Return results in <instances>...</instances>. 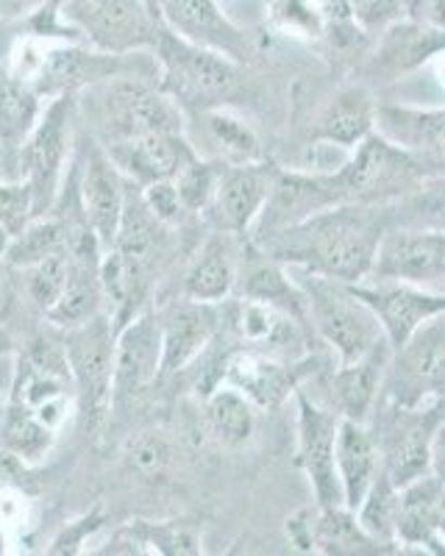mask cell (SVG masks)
I'll list each match as a JSON object with an SVG mask.
<instances>
[{"label":"cell","mask_w":445,"mask_h":556,"mask_svg":"<svg viewBox=\"0 0 445 556\" xmlns=\"http://www.w3.org/2000/svg\"><path fill=\"white\" fill-rule=\"evenodd\" d=\"M223 165H226V162H209V159L195 156L178 170L176 178H173L178 198H181V203H185V208L190 215H206V208L215 201Z\"/></svg>","instance_id":"40"},{"label":"cell","mask_w":445,"mask_h":556,"mask_svg":"<svg viewBox=\"0 0 445 556\" xmlns=\"http://www.w3.org/2000/svg\"><path fill=\"white\" fill-rule=\"evenodd\" d=\"M445 399V312L390 351L382 401L420 406Z\"/></svg>","instance_id":"9"},{"label":"cell","mask_w":445,"mask_h":556,"mask_svg":"<svg viewBox=\"0 0 445 556\" xmlns=\"http://www.w3.org/2000/svg\"><path fill=\"white\" fill-rule=\"evenodd\" d=\"M42 101L31 84L14 76L7 62H0V156L9 165L17 167V153L37 126Z\"/></svg>","instance_id":"30"},{"label":"cell","mask_w":445,"mask_h":556,"mask_svg":"<svg viewBox=\"0 0 445 556\" xmlns=\"http://www.w3.org/2000/svg\"><path fill=\"white\" fill-rule=\"evenodd\" d=\"M153 59L160 64V84L181 106L215 109L234 92L240 81V62L220 51L178 37L162 28Z\"/></svg>","instance_id":"5"},{"label":"cell","mask_w":445,"mask_h":556,"mask_svg":"<svg viewBox=\"0 0 445 556\" xmlns=\"http://www.w3.org/2000/svg\"><path fill=\"white\" fill-rule=\"evenodd\" d=\"M67 248V223L59 212H48V215H37L31 223H28L20 235L9 237L7 251H3V262L9 267H26L37 265L44 256L51 253L64 251Z\"/></svg>","instance_id":"34"},{"label":"cell","mask_w":445,"mask_h":556,"mask_svg":"<svg viewBox=\"0 0 445 556\" xmlns=\"http://www.w3.org/2000/svg\"><path fill=\"white\" fill-rule=\"evenodd\" d=\"M279 167L270 162H251V165H223L220 184H217L215 201L206 208L217 231L231 237L251 235L256 217L265 208L270 187Z\"/></svg>","instance_id":"15"},{"label":"cell","mask_w":445,"mask_h":556,"mask_svg":"<svg viewBox=\"0 0 445 556\" xmlns=\"http://www.w3.org/2000/svg\"><path fill=\"white\" fill-rule=\"evenodd\" d=\"M173 462H176V451H173V443L167 440L165 431H137L123 445V465H126V470L140 481H148V484L167 481Z\"/></svg>","instance_id":"39"},{"label":"cell","mask_w":445,"mask_h":556,"mask_svg":"<svg viewBox=\"0 0 445 556\" xmlns=\"http://www.w3.org/2000/svg\"><path fill=\"white\" fill-rule=\"evenodd\" d=\"M106 520L109 518H106V509H103V504H96L92 509H87V513L78 515V518L67 520V523L59 529V534L51 540V545H48V554H53V556L84 554V545L96 538L98 531L106 526Z\"/></svg>","instance_id":"44"},{"label":"cell","mask_w":445,"mask_h":556,"mask_svg":"<svg viewBox=\"0 0 445 556\" xmlns=\"http://www.w3.org/2000/svg\"><path fill=\"white\" fill-rule=\"evenodd\" d=\"M67 270H71L67 248H64V251L51 253V256H44V260L37 262V265L26 267L28 295H31L34 304L42 309V315L51 309V306L59 301V295H62L64 285H67Z\"/></svg>","instance_id":"42"},{"label":"cell","mask_w":445,"mask_h":556,"mask_svg":"<svg viewBox=\"0 0 445 556\" xmlns=\"http://www.w3.org/2000/svg\"><path fill=\"white\" fill-rule=\"evenodd\" d=\"M9 351V342H7V337L0 334V354H7Z\"/></svg>","instance_id":"52"},{"label":"cell","mask_w":445,"mask_h":556,"mask_svg":"<svg viewBox=\"0 0 445 556\" xmlns=\"http://www.w3.org/2000/svg\"><path fill=\"white\" fill-rule=\"evenodd\" d=\"M376 109H379V103L373 101L368 89L359 87V84L343 87L318 112L309 139L315 146L343 148L351 153L363 139H368L376 131Z\"/></svg>","instance_id":"25"},{"label":"cell","mask_w":445,"mask_h":556,"mask_svg":"<svg viewBox=\"0 0 445 556\" xmlns=\"http://www.w3.org/2000/svg\"><path fill=\"white\" fill-rule=\"evenodd\" d=\"M398 498L400 486L390 479L387 473H379L370 490L365 493L363 504L356 506V523L363 526V531L373 540L376 545H382L384 551L395 543V523H398Z\"/></svg>","instance_id":"37"},{"label":"cell","mask_w":445,"mask_h":556,"mask_svg":"<svg viewBox=\"0 0 445 556\" xmlns=\"http://www.w3.org/2000/svg\"><path fill=\"white\" fill-rule=\"evenodd\" d=\"M445 420V399L420 406H400L382 401L370 417V431L379 445L382 470L398 486L429 473L432 443Z\"/></svg>","instance_id":"7"},{"label":"cell","mask_w":445,"mask_h":556,"mask_svg":"<svg viewBox=\"0 0 445 556\" xmlns=\"http://www.w3.org/2000/svg\"><path fill=\"white\" fill-rule=\"evenodd\" d=\"M37 217L34 192L26 178H7L0 181V228L9 237L20 235Z\"/></svg>","instance_id":"43"},{"label":"cell","mask_w":445,"mask_h":556,"mask_svg":"<svg viewBox=\"0 0 445 556\" xmlns=\"http://www.w3.org/2000/svg\"><path fill=\"white\" fill-rule=\"evenodd\" d=\"M354 292L379 317L384 337H387V342L393 348L407 340L418 326H423L434 315L445 312V295L420 290L415 285H404V281L368 278L363 285H354Z\"/></svg>","instance_id":"19"},{"label":"cell","mask_w":445,"mask_h":556,"mask_svg":"<svg viewBox=\"0 0 445 556\" xmlns=\"http://www.w3.org/2000/svg\"><path fill=\"white\" fill-rule=\"evenodd\" d=\"M223 381L251 399L256 409H270L281 401L295 395L301 381V370L293 362L279 359L276 354H267L259 348H240L226 354L223 365Z\"/></svg>","instance_id":"22"},{"label":"cell","mask_w":445,"mask_h":556,"mask_svg":"<svg viewBox=\"0 0 445 556\" xmlns=\"http://www.w3.org/2000/svg\"><path fill=\"white\" fill-rule=\"evenodd\" d=\"M445 51V31L420 26L412 20H398L379 34L376 48V70L387 78H400L415 73L427 62L437 59Z\"/></svg>","instance_id":"27"},{"label":"cell","mask_w":445,"mask_h":556,"mask_svg":"<svg viewBox=\"0 0 445 556\" xmlns=\"http://www.w3.org/2000/svg\"><path fill=\"white\" fill-rule=\"evenodd\" d=\"M429 473H434L445 484V420H443V424H440L437 434H434L432 465H429Z\"/></svg>","instance_id":"48"},{"label":"cell","mask_w":445,"mask_h":556,"mask_svg":"<svg viewBox=\"0 0 445 556\" xmlns=\"http://www.w3.org/2000/svg\"><path fill=\"white\" fill-rule=\"evenodd\" d=\"M370 278L404 281L445 295V231L387 228L379 242Z\"/></svg>","instance_id":"13"},{"label":"cell","mask_w":445,"mask_h":556,"mask_svg":"<svg viewBox=\"0 0 445 556\" xmlns=\"http://www.w3.org/2000/svg\"><path fill=\"white\" fill-rule=\"evenodd\" d=\"M201 531L190 520H134L123 526L106 548L96 554H165V556H195L201 554Z\"/></svg>","instance_id":"28"},{"label":"cell","mask_w":445,"mask_h":556,"mask_svg":"<svg viewBox=\"0 0 445 556\" xmlns=\"http://www.w3.org/2000/svg\"><path fill=\"white\" fill-rule=\"evenodd\" d=\"M404 17L445 31V0H404Z\"/></svg>","instance_id":"47"},{"label":"cell","mask_w":445,"mask_h":556,"mask_svg":"<svg viewBox=\"0 0 445 556\" xmlns=\"http://www.w3.org/2000/svg\"><path fill=\"white\" fill-rule=\"evenodd\" d=\"M437 64H440V76H443V84H445V51L437 56Z\"/></svg>","instance_id":"50"},{"label":"cell","mask_w":445,"mask_h":556,"mask_svg":"<svg viewBox=\"0 0 445 556\" xmlns=\"http://www.w3.org/2000/svg\"><path fill=\"white\" fill-rule=\"evenodd\" d=\"M387 228L382 206L345 203L284 228L254 248L284 267H301L345 285H363L373 273L379 242Z\"/></svg>","instance_id":"2"},{"label":"cell","mask_w":445,"mask_h":556,"mask_svg":"<svg viewBox=\"0 0 445 556\" xmlns=\"http://www.w3.org/2000/svg\"><path fill=\"white\" fill-rule=\"evenodd\" d=\"M445 513V484L434 473H423L400 486L395 543L427 554H445L440 523Z\"/></svg>","instance_id":"24"},{"label":"cell","mask_w":445,"mask_h":556,"mask_svg":"<svg viewBox=\"0 0 445 556\" xmlns=\"http://www.w3.org/2000/svg\"><path fill=\"white\" fill-rule=\"evenodd\" d=\"M376 131L407 151L429 176H445V109L384 103L376 109Z\"/></svg>","instance_id":"18"},{"label":"cell","mask_w":445,"mask_h":556,"mask_svg":"<svg viewBox=\"0 0 445 556\" xmlns=\"http://www.w3.org/2000/svg\"><path fill=\"white\" fill-rule=\"evenodd\" d=\"M140 192L148 212L160 223H165V226H178V223L185 220V215H190L185 203H181V198H178V190L173 181L148 184V187H140Z\"/></svg>","instance_id":"46"},{"label":"cell","mask_w":445,"mask_h":556,"mask_svg":"<svg viewBox=\"0 0 445 556\" xmlns=\"http://www.w3.org/2000/svg\"><path fill=\"white\" fill-rule=\"evenodd\" d=\"M145 3H148V7L153 9V14H156V17H160V0H145ZM160 20H162V17H160Z\"/></svg>","instance_id":"51"},{"label":"cell","mask_w":445,"mask_h":556,"mask_svg":"<svg viewBox=\"0 0 445 556\" xmlns=\"http://www.w3.org/2000/svg\"><path fill=\"white\" fill-rule=\"evenodd\" d=\"M76 412V381L62 340L37 337L17 354L3 417V445L26 468L39 465Z\"/></svg>","instance_id":"1"},{"label":"cell","mask_w":445,"mask_h":556,"mask_svg":"<svg viewBox=\"0 0 445 556\" xmlns=\"http://www.w3.org/2000/svg\"><path fill=\"white\" fill-rule=\"evenodd\" d=\"M334 465H338L343 504L354 513L356 506L363 504L376 476L382 473V456H379V445H376V437L368 424H356L345 417L340 420Z\"/></svg>","instance_id":"26"},{"label":"cell","mask_w":445,"mask_h":556,"mask_svg":"<svg viewBox=\"0 0 445 556\" xmlns=\"http://www.w3.org/2000/svg\"><path fill=\"white\" fill-rule=\"evenodd\" d=\"M262 262L249 267L245 281H242V295L265 301V304L276 306V309L287 312V315L298 317L306 323V298L301 287L295 285L293 273L284 270V265L259 251Z\"/></svg>","instance_id":"33"},{"label":"cell","mask_w":445,"mask_h":556,"mask_svg":"<svg viewBox=\"0 0 445 556\" xmlns=\"http://www.w3.org/2000/svg\"><path fill=\"white\" fill-rule=\"evenodd\" d=\"M126 176L109 159L106 148H89L81 167L76 170V192L84 217L101 242L103 253L115 245L123 206H126Z\"/></svg>","instance_id":"16"},{"label":"cell","mask_w":445,"mask_h":556,"mask_svg":"<svg viewBox=\"0 0 445 556\" xmlns=\"http://www.w3.org/2000/svg\"><path fill=\"white\" fill-rule=\"evenodd\" d=\"M345 7L365 34H382L404 20V0H345Z\"/></svg>","instance_id":"45"},{"label":"cell","mask_w":445,"mask_h":556,"mask_svg":"<svg viewBox=\"0 0 445 556\" xmlns=\"http://www.w3.org/2000/svg\"><path fill=\"white\" fill-rule=\"evenodd\" d=\"M64 3H67V7H76V3H81V0H64Z\"/></svg>","instance_id":"54"},{"label":"cell","mask_w":445,"mask_h":556,"mask_svg":"<svg viewBox=\"0 0 445 556\" xmlns=\"http://www.w3.org/2000/svg\"><path fill=\"white\" fill-rule=\"evenodd\" d=\"M115 323L106 312L59 337L76 381L78 415L89 434H98L115 412Z\"/></svg>","instance_id":"4"},{"label":"cell","mask_w":445,"mask_h":556,"mask_svg":"<svg viewBox=\"0 0 445 556\" xmlns=\"http://www.w3.org/2000/svg\"><path fill=\"white\" fill-rule=\"evenodd\" d=\"M237 278H240V267H237L231 235L217 231L198 251L195 262L185 276L181 295L192 298V301H204V304H223L234 292Z\"/></svg>","instance_id":"29"},{"label":"cell","mask_w":445,"mask_h":556,"mask_svg":"<svg viewBox=\"0 0 445 556\" xmlns=\"http://www.w3.org/2000/svg\"><path fill=\"white\" fill-rule=\"evenodd\" d=\"M440 538H443V545H445V513H443V523H440Z\"/></svg>","instance_id":"53"},{"label":"cell","mask_w":445,"mask_h":556,"mask_svg":"<svg viewBox=\"0 0 445 556\" xmlns=\"http://www.w3.org/2000/svg\"><path fill=\"white\" fill-rule=\"evenodd\" d=\"M162 329V370L160 381L178 376L204 354L217 334H220L223 315L220 304H204L181 298L156 312Z\"/></svg>","instance_id":"14"},{"label":"cell","mask_w":445,"mask_h":556,"mask_svg":"<svg viewBox=\"0 0 445 556\" xmlns=\"http://www.w3.org/2000/svg\"><path fill=\"white\" fill-rule=\"evenodd\" d=\"M160 17L178 37L226 53L234 62H245L254 53L249 31L234 26L217 0H160Z\"/></svg>","instance_id":"20"},{"label":"cell","mask_w":445,"mask_h":556,"mask_svg":"<svg viewBox=\"0 0 445 556\" xmlns=\"http://www.w3.org/2000/svg\"><path fill=\"white\" fill-rule=\"evenodd\" d=\"M73 121H76V96L64 92L51 98L17 153V178H26L31 187L37 215H48L59 201L73 146Z\"/></svg>","instance_id":"8"},{"label":"cell","mask_w":445,"mask_h":556,"mask_svg":"<svg viewBox=\"0 0 445 556\" xmlns=\"http://www.w3.org/2000/svg\"><path fill=\"white\" fill-rule=\"evenodd\" d=\"M295 426H298V468L309 481L315 501L320 509H334L343 504L338 481V465H334V448H338V431L343 417L315 395L295 390Z\"/></svg>","instance_id":"12"},{"label":"cell","mask_w":445,"mask_h":556,"mask_svg":"<svg viewBox=\"0 0 445 556\" xmlns=\"http://www.w3.org/2000/svg\"><path fill=\"white\" fill-rule=\"evenodd\" d=\"M270 23L293 37H323L329 28L326 0H270Z\"/></svg>","instance_id":"41"},{"label":"cell","mask_w":445,"mask_h":556,"mask_svg":"<svg viewBox=\"0 0 445 556\" xmlns=\"http://www.w3.org/2000/svg\"><path fill=\"white\" fill-rule=\"evenodd\" d=\"M64 17L81 31L84 42L109 53H153L165 28L145 0H81L64 3Z\"/></svg>","instance_id":"10"},{"label":"cell","mask_w":445,"mask_h":556,"mask_svg":"<svg viewBox=\"0 0 445 556\" xmlns=\"http://www.w3.org/2000/svg\"><path fill=\"white\" fill-rule=\"evenodd\" d=\"M312 551L323 554H376L384 551L356 523V515L348 506H334V509H320L318 518H312Z\"/></svg>","instance_id":"35"},{"label":"cell","mask_w":445,"mask_h":556,"mask_svg":"<svg viewBox=\"0 0 445 556\" xmlns=\"http://www.w3.org/2000/svg\"><path fill=\"white\" fill-rule=\"evenodd\" d=\"M109 142L137 134H185L181 103L153 76H120L103 84Z\"/></svg>","instance_id":"11"},{"label":"cell","mask_w":445,"mask_h":556,"mask_svg":"<svg viewBox=\"0 0 445 556\" xmlns=\"http://www.w3.org/2000/svg\"><path fill=\"white\" fill-rule=\"evenodd\" d=\"M206 126H209L212 139L220 146L223 162H229V165H251V162L265 159L259 134H256V128L249 121H242L240 114L223 106L206 109Z\"/></svg>","instance_id":"38"},{"label":"cell","mask_w":445,"mask_h":556,"mask_svg":"<svg viewBox=\"0 0 445 556\" xmlns=\"http://www.w3.org/2000/svg\"><path fill=\"white\" fill-rule=\"evenodd\" d=\"M382 208L390 228H434V231H445V176H429L418 190Z\"/></svg>","instance_id":"36"},{"label":"cell","mask_w":445,"mask_h":556,"mask_svg":"<svg viewBox=\"0 0 445 556\" xmlns=\"http://www.w3.org/2000/svg\"><path fill=\"white\" fill-rule=\"evenodd\" d=\"M7 242H9V235L0 228V265H3V251H7Z\"/></svg>","instance_id":"49"},{"label":"cell","mask_w":445,"mask_h":556,"mask_svg":"<svg viewBox=\"0 0 445 556\" xmlns=\"http://www.w3.org/2000/svg\"><path fill=\"white\" fill-rule=\"evenodd\" d=\"M204 417L212 440L223 448H245L256 434V404L231 384L215 387L206 395Z\"/></svg>","instance_id":"32"},{"label":"cell","mask_w":445,"mask_h":556,"mask_svg":"<svg viewBox=\"0 0 445 556\" xmlns=\"http://www.w3.org/2000/svg\"><path fill=\"white\" fill-rule=\"evenodd\" d=\"M393 345L384 342L368 356L351 365H338L326 379V390H329V409L338 412L345 420H356V424H370L376 406L382 404L384 392V374H387V362Z\"/></svg>","instance_id":"23"},{"label":"cell","mask_w":445,"mask_h":556,"mask_svg":"<svg viewBox=\"0 0 445 556\" xmlns=\"http://www.w3.org/2000/svg\"><path fill=\"white\" fill-rule=\"evenodd\" d=\"M109 159L115 162L117 170L126 181L137 187H148L156 181H173L178 170L195 159L185 134H137V137L115 139L106 146Z\"/></svg>","instance_id":"21"},{"label":"cell","mask_w":445,"mask_h":556,"mask_svg":"<svg viewBox=\"0 0 445 556\" xmlns=\"http://www.w3.org/2000/svg\"><path fill=\"white\" fill-rule=\"evenodd\" d=\"M0 162H3V156H0Z\"/></svg>","instance_id":"55"},{"label":"cell","mask_w":445,"mask_h":556,"mask_svg":"<svg viewBox=\"0 0 445 556\" xmlns=\"http://www.w3.org/2000/svg\"><path fill=\"white\" fill-rule=\"evenodd\" d=\"M290 273L306 298V320L312 323L315 334L331 348V354L338 356V365L359 362L387 342L382 323L363 298L356 295L354 285L301 267H290Z\"/></svg>","instance_id":"3"},{"label":"cell","mask_w":445,"mask_h":556,"mask_svg":"<svg viewBox=\"0 0 445 556\" xmlns=\"http://www.w3.org/2000/svg\"><path fill=\"white\" fill-rule=\"evenodd\" d=\"M229 326L237 334V340L245 348H259V351L270 348V351H279V348H287L290 342L301 340V326L304 323L298 317L276 309V306L265 304V301L242 295L231 306Z\"/></svg>","instance_id":"31"},{"label":"cell","mask_w":445,"mask_h":556,"mask_svg":"<svg viewBox=\"0 0 445 556\" xmlns=\"http://www.w3.org/2000/svg\"><path fill=\"white\" fill-rule=\"evenodd\" d=\"M162 329L156 312H140L115 337V409L160 381Z\"/></svg>","instance_id":"17"},{"label":"cell","mask_w":445,"mask_h":556,"mask_svg":"<svg viewBox=\"0 0 445 556\" xmlns=\"http://www.w3.org/2000/svg\"><path fill=\"white\" fill-rule=\"evenodd\" d=\"M427 178L429 173L407 151H400L379 131L363 139L345 159V165L334 170L343 203L359 206H387L418 190Z\"/></svg>","instance_id":"6"}]
</instances>
